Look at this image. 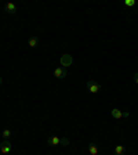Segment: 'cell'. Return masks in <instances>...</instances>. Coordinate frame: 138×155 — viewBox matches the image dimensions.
Returning <instances> with one entry per match:
<instances>
[{"mask_svg": "<svg viewBox=\"0 0 138 155\" xmlns=\"http://www.w3.org/2000/svg\"><path fill=\"white\" fill-rule=\"evenodd\" d=\"M87 89H89V91H90L91 94H97L98 91L101 90V85H100L97 80L91 79L87 82Z\"/></svg>", "mask_w": 138, "mask_h": 155, "instance_id": "cell-1", "label": "cell"}, {"mask_svg": "<svg viewBox=\"0 0 138 155\" xmlns=\"http://www.w3.org/2000/svg\"><path fill=\"white\" fill-rule=\"evenodd\" d=\"M59 62H61V67H64V68H68L70 65L73 64V58H72V55H69V54H64L61 60H59Z\"/></svg>", "mask_w": 138, "mask_h": 155, "instance_id": "cell-2", "label": "cell"}, {"mask_svg": "<svg viewBox=\"0 0 138 155\" xmlns=\"http://www.w3.org/2000/svg\"><path fill=\"white\" fill-rule=\"evenodd\" d=\"M0 151L3 152V154H10L11 151H13V145L8 140H3V143L0 145Z\"/></svg>", "mask_w": 138, "mask_h": 155, "instance_id": "cell-3", "label": "cell"}, {"mask_svg": "<svg viewBox=\"0 0 138 155\" xmlns=\"http://www.w3.org/2000/svg\"><path fill=\"white\" fill-rule=\"evenodd\" d=\"M66 75H68V71H66V68H64V67H58V68L54 69V76L58 78V79H62V78H65Z\"/></svg>", "mask_w": 138, "mask_h": 155, "instance_id": "cell-4", "label": "cell"}, {"mask_svg": "<svg viewBox=\"0 0 138 155\" xmlns=\"http://www.w3.org/2000/svg\"><path fill=\"white\" fill-rule=\"evenodd\" d=\"M6 11H7L8 14H15V13H17V6L10 1V3H7V4H6Z\"/></svg>", "mask_w": 138, "mask_h": 155, "instance_id": "cell-5", "label": "cell"}, {"mask_svg": "<svg viewBox=\"0 0 138 155\" xmlns=\"http://www.w3.org/2000/svg\"><path fill=\"white\" fill-rule=\"evenodd\" d=\"M111 115H112V118H115V119H122L123 118V112L120 109H117V108H113V109H112Z\"/></svg>", "mask_w": 138, "mask_h": 155, "instance_id": "cell-6", "label": "cell"}, {"mask_svg": "<svg viewBox=\"0 0 138 155\" xmlns=\"http://www.w3.org/2000/svg\"><path fill=\"white\" fill-rule=\"evenodd\" d=\"M98 147H97V144H94V143H91L90 145H89V152H90V155H98Z\"/></svg>", "mask_w": 138, "mask_h": 155, "instance_id": "cell-7", "label": "cell"}, {"mask_svg": "<svg viewBox=\"0 0 138 155\" xmlns=\"http://www.w3.org/2000/svg\"><path fill=\"white\" fill-rule=\"evenodd\" d=\"M124 151H126V148H124V145H116L115 147V155H124Z\"/></svg>", "mask_w": 138, "mask_h": 155, "instance_id": "cell-8", "label": "cell"}, {"mask_svg": "<svg viewBox=\"0 0 138 155\" xmlns=\"http://www.w3.org/2000/svg\"><path fill=\"white\" fill-rule=\"evenodd\" d=\"M50 145H53V147H55V145H58V144H61V139L59 137H57V136H53L51 139H50Z\"/></svg>", "mask_w": 138, "mask_h": 155, "instance_id": "cell-9", "label": "cell"}, {"mask_svg": "<svg viewBox=\"0 0 138 155\" xmlns=\"http://www.w3.org/2000/svg\"><path fill=\"white\" fill-rule=\"evenodd\" d=\"M28 44H29V47H36V46H39V39H37L36 36H33V38L29 39Z\"/></svg>", "mask_w": 138, "mask_h": 155, "instance_id": "cell-10", "label": "cell"}, {"mask_svg": "<svg viewBox=\"0 0 138 155\" xmlns=\"http://www.w3.org/2000/svg\"><path fill=\"white\" fill-rule=\"evenodd\" d=\"M1 136H3V139H4V140L10 139V136H11V130H10V129H4V130H3V133H1Z\"/></svg>", "mask_w": 138, "mask_h": 155, "instance_id": "cell-11", "label": "cell"}, {"mask_svg": "<svg viewBox=\"0 0 138 155\" xmlns=\"http://www.w3.org/2000/svg\"><path fill=\"white\" fill-rule=\"evenodd\" d=\"M124 6L133 7V6H135V0H124Z\"/></svg>", "mask_w": 138, "mask_h": 155, "instance_id": "cell-12", "label": "cell"}, {"mask_svg": "<svg viewBox=\"0 0 138 155\" xmlns=\"http://www.w3.org/2000/svg\"><path fill=\"white\" fill-rule=\"evenodd\" d=\"M61 145H64V147H68V145H69V140L68 139H61Z\"/></svg>", "mask_w": 138, "mask_h": 155, "instance_id": "cell-13", "label": "cell"}, {"mask_svg": "<svg viewBox=\"0 0 138 155\" xmlns=\"http://www.w3.org/2000/svg\"><path fill=\"white\" fill-rule=\"evenodd\" d=\"M134 82H135V83H137V86H138V72H135V74H134Z\"/></svg>", "mask_w": 138, "mask_h": 155, "instance_id": "cell-14", "label": "cell"}, {"mask_svg": "<svg viewBox=\"0 0 138 155\" xmlns=\"http://www.w3.org/2000/svg\"><path fill=\"white\" fill-rule=\"evenodd\" d=\"M123 116H124V118H128V116H130V112H127V111H126V112H123Z\"/></svg>", "mask_w": 138, "mask_h": 155, "instance_id": "cell-15", "label": "cell"}, {"mask_svg": "<svg viewBox=\"0 0 138 155\" xmlns=\"http://www.w3.org/2000/svg\"><path fill=\"white\" fill-rule=\"evenodd\" d=\"M0 83H1V78H0Z\"/></svg>", "mask_w": 138, "mask_h": 155, "instance_id": "cell-16", "label": "cell"}]
</instances>
